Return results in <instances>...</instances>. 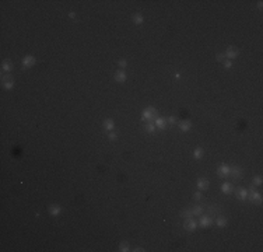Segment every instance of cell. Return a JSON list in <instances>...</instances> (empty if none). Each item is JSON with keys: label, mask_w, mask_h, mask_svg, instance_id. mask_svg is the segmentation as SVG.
Listing matches in <instances>:
<instances>
[{"label": "cell", "mask_w": 263, "mask_h": 252, "mask_svg": "<svg viewBox=\"0 0 263 252\" xmlns=\"http://www.w3.org/2000/svg\"><path fill=\"white\" fill-rule=\"evenodd\" d=\"M248 197H249L252 202L262 203V195H260V192L255 190V185H253V183H252V186H251V192L248 193Z\"/></svg>", "instance_id": "obj_1"}, {"label": "cell", "mask_w": 263, "mask_h": 252, "mask_svg": "<svg viewBox=\"0 0 263 252\" xmlns=\"http://www.w3.org/2000/svg\"><path fill=\"white\" fill-rule=\"evenodd\" d=\"M155 115H157V111L154 109L153 107H148V108H146V109L143 111L142 119H143V120H151V119H154Z\"/></svg>", "instance_id": "obj_2"}, {"label": "cell", "mask_w": 263, "mask_h": 252, "mask_svg": "<svg viewBox=\"0 0 263 252\" xmlns=\"http://www.w3.org/2000/svg\"><path fill=\"white\" fill-rule=\"evenodd\" d=\"M1 83H3V87L6 90H11L14 87V80H13V77L10 74H3L1 76Z\"/></svg>", "instance_id": "obj_3"}, {"label": "cell", "mask_w": 263, "mask_h": 252, "mask_svg": "<svg viewBox=\"0 0 263 252\" xmlns=\"http://www.w3.org/2000/svg\"><path fill=\"white\" fill-rule=\"evenodd\" d=\"M197 226H199V223L196 220H193L192 217L189 219H185V223H184V228L188 230V231H195V230L197 228Z\"/></svg>", "instance_id": "obj_4"}, {"label": "cell", "mask_w": 263, "mask_h": 252, "mask_svg": "<svg viewBox=\"0 0 263 252\" xmlns=\"http://www.w3.org/2000/svg\"><path fill=\"white\" fill-rule=\"evenodd\" d=\"M21 63H23V66H24L25 69H28V67H32V66L37 63V59H35V56L27 55V56H24V57H23Z\"/></svg>", "instance_id": "obj_5"}, {"label": "cell", "mask_w": 263, "mask_h": 252, "mask_svg": "<svg viewBox=\"0 0 263 252\" xmlns=\"http://www.w3.org/2000/svg\"><path fill=\"white\" fill-rule=\"evenodd\" d=\"M238 49L237 48H234V46H228L227 48V51H225V57L228 59V60H232V59H237V56H238Z\"/></svg>", "instance_id": "obj_6"}, {"label": "cell", "mask_w": 263, "mask_h": 252, "mask_svg": "<svg viewBox=\"0 0 263 252\" xmlns=\"http://www.w3.org/2000/svg\"><path fill=\"white\" fill-rule=\"evenodd\" d=\"M213 224V219L210 214H206V216H202L199 220V226L200 227H210Z\"/></svg>", "instance_id": "obj_7"}, {"label": "cell", "mask_w": 263, "mask_h": 252, "mask_svg": "<svg viewBox=\"0 0 263 252\" xmlns=\"http://www.w3.org/2000/svg\"><path fill=\"white\" fill-rule=\"evenodd\" d=\"M230 171H231V167L227 165V164H221V165L217 168L218 177H228L230 175Z\"/></svg>", "instance_id": "obj_8"}, {"label": "cell", "mask_w": 263, "mask_h": 252, "mask_svg": "<svg viewBox=\"0 0 263 252\" xmlns=\"http://www.w3.org/2000/svg\"><path fill=\"white\" fill-rule=\"evenodd\" d=\"M242 168L241 167H238V165H235V167H232L231 168V171H230V175H232V178L234 179H241L242 178Z\"/></svg>", "instance_id": "obj_9"}, {"label": "cell", "mask_w": 263, "mask_h": 252, "mask_svg": "<svg viewBox=\"0 0 263 252\" xmlns=\"http://www.w3.org/2000/svg\"><path fill=\"white\" fill-rule=\"evenodd\" d=\"M115 81H118V83H125L126 81V73H125V70H116V73H115Z\"/></svg>", "instance_id": "obj_10"}, {"label": "cell", "mask_w": 263, "mask_h": 252, "mask_svg": "<svg viewBox=\"0 0 263 252\" xmlns=\"http://www.w3.org/2000/svg\"><path fill=\"white\" fill-rule=\"evenodd\" d=\"M179 129H181L182 132H189V130L192 129V122L191 120H188V119L179 122Z\"/></svg>", "instance_id": "obj_11"}, {"label": "cell", "mask_w": 263, "mask_h": 252, "mask_svg": "<svg viewBox=\"0 0 263 252\" xmlns=\"http://www.w3.org/2000/svg\"><path fill=\"white\" fill-rule=\"evenodd\" d=\"M60 212H62V207H60L59 205H50L49 206V214H50V216L56 217V216L60 214Z\"/></svg>", "instance_id": "obj_12"}, {"label": "cell", "mask_w": 263, "mask_h": 252, "mask_svg": "<svg viewBox=\"0 0 263 252\" xmlns=\"http://www.w3.org/2000/svg\"><path fill=\"white\" fill-rule=\"evenodd\" d=\"M104 129L109 133V132H112L113 129H115V122L112 120V119H105L104 120Z\"/></svg>", "instance_id": "obj_13"}, {"label": "cell", "mask_w": 263, "mask_h": 252, "mask_svg": "<svg viewBox=\"0 0 263 252\" xmlns=\"http://www.w3.org/2000/svg\"><path fill=\"white\" fill-rule=\"evenodd\" d=\"M248 193H249V190L245 189V188H239L238 190H237V196H238V199H241V200H246Z\"/></svg>", "instance_id": "obj_14"}, {"label": "cell", "mask_w": 263, "mask_h": 252, "mask_svg": "<svg viewBox=\"0 0 263 252\" xmlns=\"http://www.w3.org/2000/svg\"><path fill=\"white\" fill-rule=\"evenodd\" d=\"M197 188H199V190H206L208 188V181L206 178H199L197 179Z\"/></svg>", "instance_id": "obj_15"}, {"label": "cell", "mask_w": 263, "mask_h": 252, "mask_svg": "<svg viewBox=\"0 0 263 252\" xmlns=\"http://www.w3.org/2000/svg\"><path fill=\"white\" fill-rule=\"evenodd\" d=\"M191 212H192V216H202L203 212H204V207L197 205V206H195V207H192Z\"/></svg>", "instance_id": "obj_16"}, {"label": "cell", "mask_w": 263, "mask_h": 252, "mask_svg": "<svg viewBox=\"0 0 263 252\" xmlns=\"http://www.w3.org/2000/svg\"><path fill=\"white\" fill-rule=\"evenodd\" d=\"M1 70H3V73H10V71L13 70V64L8 62V60H4V62L1 63Z\"/></svg>", "instance_id": "obj_17"}, {"label": "cell", "mask_w": 263, "mask_h": 252, "mask_svg": "<svg viewBox=\"0 0 263 252\" xmlns=\"http://www.w3.org/2000/svg\"><path fill=\"white\" fill-rule=\"evenodd\" d=\"M154 125H155V127H158V129L162 130V129H165V127H167V122H165V119H164V118H157Z\"/></svg>", "instance_id": "obj_18"}, {"label": "cell", "mask_w": 263, "mask_h": 252, "mask_svg": "<svg viewBox=\"0 0 263 252\" xmlns=\"http://www.w3.org/2000/svg\"><path fill=\"white\" fill-rule=\"evenodd\" d=\"M227 223H228V220H227V219H225L224 216H220V217H218V219L215 220V224H217L218 227H221V228L227 226Z\"/></svg>", "instance_id": "obj_19"}, {"label": "cell", "mask_w": 263, "mask_h": 252, "mask_svg": "<svg viewBox=\"0 0 263 252\" xmlns=\"http://www.w3.org/2000/svg\"><path fill=\"white\" fill-rule=\"evenodd\" d=\"M221 190H223L224 193H230L232 190V183L231 182H224L223 185H221Z\"/></svg>", "instance_id": "obj_20"}, {"label": "cell", "mask_w": 263, "mask_h": 252, "mask_svg": "<svg viewBox=\"0 0 263 252\" xmlns=\"http://www.w3.org/2000/svg\"><path fill=\"white\" fill-rule=\"evenodd\" d=\"M133 23H135L136 25H140V24H143L144 23V17L142 16V14H139V13H137V14H135V16H133Z\"/></svg>", "instance_id": "obj_21"}, {"label": "cell", "mask_w": 263, "mask_h": 252, "mask_svg": "<svg viewBox=\"0 0 263 252\" xmlns=\"http://www.w3.org/2000/svg\"><path fill=\"white\" fill-rule=\"evenodd\" d=\"M207 210L210 212V216H213V214H218V213H221V209H220V207H217V206H214V205L207 206Z\"/></svg>", "instance_id": "obj_22"}, {"label": "cell", "mask_w": 263, "mask_h": 252, "mask_svg": "<svg viewBox=\"0 0 263 252\" xmlns=\"http://www.w3.org/2000/svg\"><path fill=\"white\" fill-rule=\"evenodd\" d=\"M119 249L122 252H128V251H130V245H129V242L123 241V242H120L119 244Z\"/></svg>", "instance_id": "obj_23"}, {"label": "cell", "mask_w": 263, "mask_h": 252, "mask_svg": "<svg viewBox=\"0 0 263 252\" xmlns=\"http://www.w3.org/2000/svg\"><path fill=\"white\" fill-rule=\"evenodd\" d=\"M193 157L196 158V160H200V158L203 157V149L202 147H197V149L195 150V153H193Z\"/></svg>", "instance_id": "obj_24"}, {"label": "cell", "mask_w": 263, "mask_h": 252, "mask_svg": "<svg viewBox=\"0 0 263 252\" xmlns=\"http://www.w3.org/2000/svg\"><path fill=\"white\" fill-rule=\"evenodd\" d=\"M144 129H146V132H148V133H154L157 127H155L154 123H147V125L144 126Z\"/></svg>", "instance_id": "obj_25"}, {"label": "cell", "mask_w": 263, "mask_h": 252, "mask_svg": "<svg viewBox=\"0 0 263 252\" xmlns=\"http://www.w3.org/2000/svg\"><path fill=\"white\" fill-rule=\"evenodd\" d=\"M181 216H182L184 219H189V217H192L191 209H185V210H182V212H181Z\"/></svg>", "instance_id": "obj_26"}, {"label": "cell", "mask_w": 263, "mask_h": 252, "mask_svg": "<svg viewBox=\"0 0 263 252\" xmlns=\"http://www.w3.org/2000/svg\"><path fill=\"white\" fill-rule=\"evenodd\" d=\"M252 183H253V185H262V177H260V175L255 177V178L252 179Z\"/></svg>", "instance_id": "obj_27"}, {"label": "cell", "mask_w": 263, "mask_h": 252, "mask_svg": "<svg viewBox=\"0 0 263 252\" xmlns=\"http://www.w3.org/2000/svg\"><path fill=\"white\" fill-rule=\"evenodd\" d=\"M108 139H109L111 142H115V140L118 139V134L113 133V132H109V134H108Z\"/></svg>", "instance_id": "obj_28"}, {"label": "cell", "mask_w": 263, "mask_h": 252, "mask_svg": "<svg viewBox=\"0 0 263 252\" xmlns=\"http://www.w3.org/2000/svg\"><path fill=\"white\" fill-rule=\"evenodd\" d=\"M224 67H225V69H230V67H232V60L224 59Z\"/></svg>", "instance_id": "obj_29"}, {"label": "cell", "mask_w": 263, "mask_h": 252, "mask_svg": "<svg viewBox=\"0 0 263 252\" xmlns=\"http://www.w3.org/2000/svg\"><path fill=\"white\" fill-rule=\"evenodd\" d=\"M119 66H120V69H125V67H126V66H128V62H126V59H120L119 62Z\"/></svg>", "instance_id": "obj_30"}, {"label": "cell", "mask_w": 263, "mask_h": 252, "mask_svg": "<svg viewBox=\"0 0 263 252\" xmlns=\"http://www.w3.org/2000/svg\"><path fill=\"white\" fill-rule=\"evenodd\" d=\"M224 57H225L224 53H217V60H220V62L223 60V62H224Z\"/></svg>", "instance_id": "obj_31"}, {"label": "cell", "mask_w": 263, "mask_h": 252, "mask_svg": "<svg viewBox=\"0 0 263 252\" xmlns=\"http://www.w3.org/2000/svg\"><path fill=\"white\" fill-rule=\"evenodd\" d=\"M176 122V119H175V116H169L168 118V123H171V125H174Z\"/></svg>", "instance_id": "obj_32"}, {"label": "cell", "mask_w": 263, "mask_h": 252, "mask_svg": "<svg viewBox=\"0 0 263 252\" xmlns=\"http://www.w3.org/2000/svg\"><path fill=\"white\" fill-rule=\"evenodd\" d=\"M195 199H196V200H200V199H202V193H200V192H196V193H195Z\"/></svg>", "instance_id": "obj_33"}, {"label": "cell", "mask_w": 263, "mask_h": 252, "mask_svg": "<svg viewBox=\"0 0 263 252\" xmlns=\"http://www.w3.org/2000/svg\"><path fill=\"white\" fill-rule=\"evenodd\" d=\"M69 17H70V18H76V13H74V11H70V13H69Z\"/></svg>", "instance_id": "obj_34"}, {"label": "cell", "mask_w": 263, "mask_h": 252, "mask_svg": "<svg viewBox=\"0 0 263 252\" xmlns=\"http://www.w3.org/2000/svg\"><path fill=\"white\" fill-rule=\"evenodd\" d=\"M133 251H135V252H142V251H144V249H143V248H140V246H137V248L133 249Z\"/></svg>", "instance_id": "obj_35"}, {"label": "cell", "mask_w": 263, "mask_h": 252, "mask_svg": "<svg viewBox=\"0 0 263 252\" xmlns=\"http://www.w3.org/2000/svg\"><path fill=\"white\" fill-rule=\"evenodd\" d=\"M257 7H259V8L263 7V1H257Z\"/></svg>", "instance_id": "obj_36"}, {"label": "cell", "mask_w": 263, "mask_h": 252, "mask_svg": "<svg viewBox=\"0 0 263 252\" xmlns=\"http://www.w3.org/2000/svg\"><path fill=\"white\" fill-rule=\"evenodd\" d=\"M175 79H181V74L179 73H175Z\"/></svg>", "instance_id": "obj_37"}]
</instances>
